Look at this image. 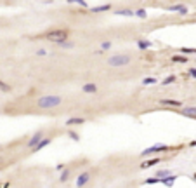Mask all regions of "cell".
<instances>
[{"label": "cell", "mask_w": 196, "mask_h": 188, "mask_svg": "<svg viewBox=\"0 0 196 188\" xmlns=\"http://www.w3.org/2000/svg\"><path fill=\"white\" fill-rule=\"evenodd\" d=\"M70 35L71 31L68 28H52V30L45 31L44 35H40L42 38H45V40L52 42V44H59L63 40H70Z\"/></svg>", "instance_id": "obj_1"}, {"label": "cell", "mask_w": 196, "mask_h": 188, "mask_svg": "<svg viewBox=\"0 0 196 188\" xmlns=\"http://www.w3.org/2000/svg\"><path fill=\"white\" fill-rule=\"evenodd\" d=\"M63 103V98L59 94H45V96H40L37 99V106L44 110H50V108H57V106Z\"/></svg>", "instance_id": "obj_2"}, {"label": "cell", "mask_w": 196, "mask_h": 188, "mask_svg": "<svg viewBox=\"0 0 196 188\" xmlns=\"http://www.w3.org/2000/svg\"><path fill=\"white\" fill-rule=\"evenodd\" d=\"M130 61H132V58L128 56V54H113V56L108 59V64L113 66V68H121V66L130 64Z\"/></svg>", "instance_id": "obj_3"}, {"label": "cell", "mask_w": 196, "mask_h": 188, "mask_svg": "<svg viewBox=\"0 0 196 188\" xmlns=\"http://www.w3.org/2000/svg\"><path fill=\"white\" fill-rule=\"evenodd\" d=\"M172 147H167V145H153V147L146 148V150L141 152V157H149V155H158V153H163V152H170Z\"/></svg>", "instance_id": "obj_4"}, {"label": "cell", "mask_w": 196, "mask_h": 188, "mask_svg": "<svg viewBox=\"0 0 196 188\" xmlns=\"http://www.w3.org/2000/svg\"><path fill=\"white\" fill-rule=\"evenodd\" d=\"M42 138H45V132H44V131H42V129H40V131H37V132H35V134L31 136L30 139H28V143H26V148H28V150H33V148L37 147L38 143H40V139H42Z\"/></svg>", "instance_id": "obj_5"}, {"label": "cell", "mask_w": 196, "mask_h": 188, "mask_svg": "<svg viewBox=\"0 0 196 188\" xmlns=\"http://www.w3.org/2000/svg\"><path fill=\"white\" fill-rule=\"evenodd\" d=\"M85 122L87 120L83 117H70L64 124H66V127H75V125H82V124H85Z\"/></svg>", "instance_id": "obj_6"}, {"label": "cell", "mask_w": 196, "mask_h": 188, "mask_svg": "<svg viewBox=\"0 0 196 188\" xmlns=\"http://www.w3.org/2000/svg\"><path fill=\"white\" fill-rule=\"evenodd\" d=\"M167 11H168V12H177V14H182V16L188 14V7H186V5H182V4L168 5V7H167Z\"/></svg>", "instance_id": "obj_7"}, {"label": "cell", "mask_w": 196, "mask_h": 188, "mask_svg": "<svg viewBox=\"0 0 196 188\" xmlns=\"http://www.w3.org/2000/svg\"><path fill=\"white\" fill-rule=\"evenodd\" d=\"M179 113L184 117H189V119H196V106H182Z\"/></svg>", "instance_id": "obj_8"}, {"label": "cell", "mask_w": 196, "mask_h": 188, "mask_svg": "<svg viewBox=\"0 0 196 188\" xmlns=\"http://www.w3.org/2000/svg\"><path fill=\"white\" fill-rule=\"evenodd\" d=\"M162 162V157H153V158H147V160H144L142 164H141V169H149V167L156 166V164H160Z\"/></svg>", "instance_id": "obj_9"}, {"label": "cell", "mask_w": 196, "mask_h": 188, "mask_svg": "<svg viewBox=\"0 0 196 188\" xmlns=\"http://www.w3.org/2000/svg\"><path fill=\"white\" fill-rule=\"evenodd\" d=\"M89 181H90V174H89V173H82L78 178H76V188H83Z\"/></svg>", "instance_id": "obj_10"}, {"label": "cell", "mask_w": 196, "mask_h": 188, "mask_svg": "<svg viewBox=\"0 0 196 188\" xmlns=\"http://www.w3.org/2000/svg\"><path fill=\"white\" fill-rule=\"evenodd\" d=\"M50 143H52V138H50V136H45V138H42V139H40V143H38V145H37V147H35L31 152H33V153H35V152H40L42 148L49 147Z\"/></svg>", "instance_id": "obj_11"}, {"label": "cell", "mask_w": 196, "mask_h": 188, "mask_svg": "<svg viewBox=\"0 0 196 188\" xmlns=\"http://www.w3.org/2000/svg\"><path fill=\"white\" fill-rule=\"evenodd\" d=\"M137 47H139L141 51H147L153 47V42L147 40V38H137Z\"/></svg>", "instance_id": "obj_12"}, {"label": "cell", "mask_w": 196, "mask_h": 188, "mask_svg": "<svg viewBox=\"0 0 196 188\" xmlns=\"http://www.w3.org/2000/svg\"><path fill=\"white\" fill-rule=\"evenodd\" d=\"M160 105H163V106H175V108H181V106H182V103H181V101H177V99H168V98H163V99H160Z\"/></svg>", "instance_id": "obj_13"}, {"label": "cell", "mask_w": 196, "mask_h": 188, "mask_svg": "<svg viewBox=\"0 0 196 188\" xmlns=\"http://www.w3.org/2000/svg\"><path fill=\"white\" fill-rule=\"evenodd\" d=\"M82 91L85 94H97V86L95 84H92V82H87V84H83V87H82Z\"/></svg>", "instance_id": "obj_14"}, {"label": "cell", "mask_w": 196, "mask_h": 188, "mask_svg": "<svg viewBox=\"0 0 196 188\" xmlns=\"http://www.w3.org/2000/svg\"><path fill=\"white\" fill-rule=\"evenodd\" d=\"M106 11H111V5H110V4L95 5V7H90V9H89V12H94V14H99V12H106Z\"/></svg>", "instance_id": "obj_15"}, {"label": "cell", "mask_w": 196, "mask_h": 188, "mask_svg": "<svg viewBox=\"0 0 196 188\" xmlns=\"http://www.w3.org/2000/svg\"><path fill=\"white\" fill-rule=\"evenodd\" d=\"M70 176H71V169H70V167H64L59 174V181L61 183H66V181L70 180Z\"/></svg>", "instance_id": "obj_16"}, {"label": "cell", "mask_w": 196, "mask_h": 188, "mask_svg": "<svg viewBox=\"0 0 196 188\" xmlns=\"http://www.w3.org/2000/svg\"><path fill=\"white\" fill-rule=\"evenodd\" d=\"M115 14L116 16H125V18H132L134 11L132 9H118V11H115Z\"/></svg>", "instance_id": "obj_17"}, {"label": "cell", "mask_w": 196, "mask_h": 188, "mask_svg": "<svg viewBox=\"0 0 196 188\" xmlns=\"http://www.w3.org/2000/svg\"><path fill=\"white\" fill-rule=\"evenodd\" d=\"M175 180H177V176H173V174H170V176H167V178H162V183L165 185V186H172L173 183H175Z\"/></svg>", "instance_id": "obj_18"}, {"label": "cell", "mask_w": 196, "mask_h": 188, "mask_svg": "<svg viewBox=\"0 0 196 188\" xmlns=\"http://www.w3.org/2000/svg\"><path fill=\"white\" fill-rule=\"evenodd\" d=\"M170 174H172V171H170V169H160V171H156V173H155V176L162 180V178H167V176H170Z\"/></svg>", "instance_id": "obj_19"}, {"label": "cell", "mask_w": 196, "mask_h": 188, "mask_svg": "<svg viewBox=\"0 0 196 188\" xmlns=\"http://www.w3.org/2000/svg\"><path fill=\"white\" fill-rule=\"evenodd\" d=\"M57 47H61V49H73V42L71 40H63L59 42V44H56Z\"/></svg>", "instance_id": "obj_20"}, {"label": "cell", "mask_w": 196, "mask_h": 188, "mask_svg": "<svg viewBox=\"0 0 196 188\" xmlns=\"http://www.w3.org/2000/svg\"><path fill=\"white\" fill-rule=\"evenodd\" d=\"M188 61V58L184 56V54H175V56H172V63H186Z\"/></svg>", "instance_id": "obj_21"}, {"label": "cell", "mask_w": 196, "mask_h": 188, "mask_svg": "<svg viewBox=\"0 0 196 188\" xmlns=\"http://www.w3.org/2000/svg\"><path fill=\"white\" fill-rule=\"evenodd\" d=\"M158 183H162V180H160V178H156V176L147 178V180L142 181V185H158Z\"/></svg>", "instance_id": "obj_22"}, {"label": "cell", "mask_w": 196, "mask_h": 188, "mask_svg": "<svg viewBox=\"0 0 196 188\" xmlns=\"http://www.w3.org/2000/svg\"><path fill=\"white\" fill-rule=\"evenodd\" d=\"M66 2H68V4H76L83 9H89V4H87L85 0H66Z\"/></svg>", "instance_id": "obj_23"}, {"label": "cell", "mask_w": 196, "mask_h": 188, "mask_svg": "<svg viewBox=\"0 0 196 188\" xmlns=\"http://www.w3.org/2000/svg\"><path fill=\"white\" fill-rule=\"evenodd\" d=\"M134 16H137V18H141V19H146L147 12H146V9H136V11H134Z\"/></svg>", "instance_id": "obj_24"}, {"label": "cell", "mask_w": 196, "mask_h": 188, "mask_svg": "<svg viewBox=\"0 0 196 188\" xmlns=\"http://www.w3.org/2000/svg\"><path fill=\"white\" fill-rule=\"evenodd\" d=\"M12 87L9 86L7 82H4V80H0V92H11Z\"/></svg>", "instance_id": "obj_25"}, {"label": "cell", "mask_w": 196, "mask_h": 188, "mask_svg": "<svg viewBox=\"0 0 196 188\" xmlns=\"http://www.w3.org/2000/svg\"><path fill=\"white\" fill-rule=\"evenodd\" d=\"M156 82H158V79H156V77H146V79L142 80L144 86H155Z\"/></svg>", "instance_id": "obj_26"}, {"label": "cell", "mask_w": 196, "mask_h": 188, "mask_svg": "<svg viewBox=\"0 0 196 188\" xmlns=\"http://www.w3.org/2000/svg\"><path fill=\"white\" fill-rule=\"evenodd\" d=\"M175 80H177V77H175V75H168V77H165V80H162V84H163V86H168V84H173Z\"/></svg>", "instance_id": "obj_27"}, {"label": "cell", "mask_w": 196, "mask_h": 188, "mask_svg": "<svg viewBox=\"0 0 196 188\" xmlns=\"http://www.w3.org/2000/svg\"><path fill=\"white\" fill-rule=\"evenodd\" d=\"M111 47H113V42H110V40H106L101 44V51H110Z\"/></svg>", "instance_id": "obj_28"}, {"label": "cell", "mask_w": 196, "mask_h": 188, "mask_svg": "<svg viewBox=\"0 0 196 188\" xmlns=\"http://www.w3.org/2000/svg\"><path fill=\"white\" fill-rule=\"evenodd\" d=\"M181 53L184 54H196V49H191V47H181Z\"/></svg>", "instance_id": "obj_29"}, {"label": "cell", "mask_w": 196, "mask_h": 188, "mask_svg": "<svg viewBox=\"0 0 196 188\" xmlns=\"http://www.w3.org/2000/svg\"><path fill=\"white\" fill-rule=\"evenodd\" d=\"M68 136L73 139V141H80V134H78L76 131H70V132H68Z\"/></svg>", "instance_id": "obj_30"}, {"label": "cell", "mask_w": 196, "mask_h": 188, "mask_svg": "<svg viewBox=\"0 0 196 188\" xmlns=\"http://www.w3.org/2000/svg\"><path fill=\"white\" fill-rule=\"evenodd\" d=\"M45 54H47L45 49H38V51H37V56H45Z\"/></svg>", "instance_id": "obj_31"}, {"label": "cell", "mask_w": 196, "mask_h": 188, "mask_svg": "<svg viewBox=\"0 0 196 188\" xmlns=\"http://www.w3.org/2000/svg\"><path fill=\"white\" fill-rule=\"evenodd\" d=\"M189 75L196 79V68H189Z\"/></svg>", "instance_id": "obj_32"}, {"label": "cell", "mask_w": 196, "mask_h": 188, "mask_svg": "<svg viewBox=\"0 0 196 188\" xmlns=\"http://www.w3.org/2000/svg\"><path fill=\"white\" fill-rule=\"evenodd\" d=\"M64 167H66L64 164H57V166H56V171H59V173H61V171H63Z\"/></svg>", "instance_id": "obj_33"}, {"label": "cell", "mask_w": 196, "mask_h": 188, "mask_svg": "<svg viewBox=\"0 0 196 188\" xmlns=\"http://www.w3.org/2000/svg\"><path fill=\"white\" fill-rule=\"evenodd\" d=\"M193 180H194V181H196V173H194V174H193Z\"/></svg>", "instance_id": "obj_34"}, {"label": "cell", "mask_w": 196, "mask_h": 188, "mask_svg": "<svg viewBox=\"0 0 196 188\" xmlns=\"http://www.w3.org/2000/svg\"><path fill=\"white\" fill-rule=\"evenodd\" d=\"M0 148H2V147H0Z\"/></svg>", "instance_id": "obj_35"}]
</instances>
